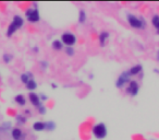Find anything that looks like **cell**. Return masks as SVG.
Segmentation results:
<instances>
[{"instance_id":"6da1fadb","label":"cell","mask_w":159,"mask_h":140,"mask_svg":"<svg viewBox=\"0 0 159 140\" xmlns=\"http://www.w3.org/2000/svg\"><path fill=\"white\" fill-rule=\"evenodd\" d=\"M92 132H93V136L96 139H104V138L107 137L108 135V130H107V127L104 123H98L96 125L94 126L93 129H92Z\"/></svg>"},{"instance_id":"7a4b0ae2","label":"cell","mask_w":159,"mask_h":140,"mask_svg":"<svg viewBox=\"0 0 159 140\" xmlns=\"http://www.w3.org/2000/svg\"><path fill=\"white\" fill-rule=\"evenodd\" d=\"M24 21H23V19L20 17V15H15L14 18H13L12 22H11V24L8 26V31H7V35L8 36H12L13 34L19 30V29L21 28L22 25H23Z\"/></svg>"},{"instance_id":"3957f363","label":"cell","mask_w":159,"mask_h":140,"mask_svg":"<svg viewBox=\"0 0 159 140\" xmlns=\"http://www.w3.org/2000/svg\"><path fill=\"white\" fill-rule=\"evenodd\" d=\"M128 22H129L130 26L133 29H138V30H141V29H145V26H146L144 20H142L141 18H138V17H136V15H134V14L128 15Z\"/></svg>"},{"instance_id":"277c9868","label":"cell","mask_w":159,"mask_h":140,"mask_svg":"<svg viewBox=\"0 0 159 140\" xmlns=\"http://www.w3.org/2000/svg\"><path fill=\"white\" fill-rule=\"evenodd\" d=\"M61 42L63 45H66V47H73V45H75L76 43V36L73 33L64 32L61 35Z\"/></svg>"},{"instance_id":"5b68a950","label":"cell","mask_w":159,"mask_h":140,"mask_svg":"<svg viewBox=\"0 0 159 140\" xmlns=\"http://www.w3.org/2000/svg\"><path fill=\"white\" fill-rule=\"evenodd\" d=\"M138 91H140V84H138L137 81H135V80H130L129 85L126 87V90H125L126 93H128L130 96L134 98V96L137 95Z\"/></svg>"},{"instance_id":"8992f818","label":"cell","mask_w":159,"mask_h":140,"mask_svg":"<svg viewBox=\"0 0 159 140\" xmlns=\"http://www.w3.org/2000/svg\"><path fill=\"white\" fill-rule=\"evenodd\" d=\"M130 77L131 76L129 75V71H124V72H122L120 76H119V78L117 79V81H116V87L121 89L125 83L130 82Z\"/></svg>"},{"instance_id":"52a82bcc","label":"cell","mask_w":159,"mask_h":140,"mask_svg":"<svg viewBox=\"0 0 159 140\" xmlns=\"http://www.w3.org/2000/svg\"><path fill=\"white\" fill-rule=\"evenodd\" d=\"M26 18L27 20L32 23H35V22H38L39 19H40V15H39V12L37 9H28L26 11Z\"/></svg>"},{"instance_id":"ba28073f","label":"cell","mask_w":159,"mask_h":140,"mask_svg":"<svg viewBox=\"0 0 159 140\" xmlns=\"http://www.w3.org/2000/svg\"><path fill=\"white\" fill-rule=\"evenodd\" d=\"M129 75L130 76H137V75H140V73L143 71V66L142 65H135V66H133V67H131L129 70Z\"/></svg>"},{"instance_id":"9c48e42d","label":"cell","mask_w":159,"mask_h":140,"mask_svg":"<svg viewBox=\"0 0 159 140\" xmlns=\"http://www.w3.org/2000/svg\"><path fill=\"white\" fill-rule=\"evenodd\" d=\"M28 98H30L31 103L33 104L35 107L38 108V107L40 106V98H39V95H37L36 93H30Z\"/></svg>"},{"instance_id":"30bf717a","label":"cell","mask_w":159,"mask_h":140,"mask_svg":"<svg viewBox=\"0 0 159 140\" xmlns=\"http://www.w3.org/2000/svg\"><path fill=\"white\" fill-rule=\"evenodd\" d=\"M109 40V33L108 32H106V31H102L100 32L98 35V41H99V44L100 46H105L106 45V42Z\"/></svg>"},{"instance_id":"8fae6325","label":"cell","mask_w":159,"mask_h":140,"mask_svg":"<svg viewBox=\"0 0 159 140\" xmlns=\"http://www.w3.org/2000/svg\"><path fill=\"white\" fill-rule=\"evenodd\" d=\"M33 128H34V130H36V131L45 130V129H46V123H44V122H36V123H34Z\"/></svg>"},{"instance_id":"7c38bea8","label":"cell","mask_w":159,"mask_h":140,"mask_svg":"<svg viewBox=\"0 0 159 140\" xmlns=\"http://www.w3.org/2000/svg\"><path fill=\"white\" fill-rule=\"evenodd\" d=\"M152 24L156 30L157 34H159V15L155 14L152 17Z\"/></svg>"},{"instance_id":"4fadbf2b","label":"cell","mask_w":159,"mask_h":140,"mask_svg":"<svg viewBox=\"0 0 159 140\" xmlns=\"http://www.w3.org/2000/svg\"><path fill=\"white\" fill-rule=\"evenodd\" d=\"M12 137L14 140H20L22 137V130L19 128H14L12 129Z\"/></svg>"},{"instance_id":"5bb4252c","label":"cell","mask_w":159,"mask_h":140,"mask_svg":"<svg viewBox=\"0 0 159 140\" xmlns=\"http://www.w3.org/2000/svg\"><path fill=\"white\" fill-rule=\"evenodd\" d=\"M26 88H27V90H30V91H33V90H35V89L37 88L36 81H35L34 79H30V81L26 83Z\"/></svg>"},{"instance_id":"9a60e30c","label":"cell","mask_w":159,"mask_h":140,"mask_svg":"<svg viewBox=\"0 0 159 140\" xmlns=\"http://www.w3.org/2000/svg\"><path fill=\"white\" fill-rule=\"evenodd\" d=\"M15 102H16L19 105L24 106L25 103H26V100H25V98L22 94H19V95H16V96H15Z\"/></svg>"},{"instance_id":"2e32d148","label":"cell","mask_w":159,"mask_h":140,"mask_svg":"<svg viewBox=\"0 0 159 140\" xmlns=\"http://www.w3.org/2000/svg\"><path fill=\"white\" fill-rule=\"evenodd\" d=\"M51 46H52V48L56 49V50H60V49L63 48L62 42H61V41H58V40L54 41V42H52V44H51Z\"/></svg>"},{"instance_id":"e0dca14e","label":"cell","mask_w":159,"mask_h":140,"mask_svg":"<svg viewBox=\"0 0 159 140\" xmlns=\"http://www.w3.org/2000/svg\"><path fill=\"white\" fill-rule=\"evenodd\" d=\"M86 21V13H85L84 10H80L78 11V22L80 23H84Z\"/></svg>"},{"instance_id":"ac0fdd59","label":"cell","mask_w":159,"mask_h":140,"mask_svg":"<svg viewBox=\"0 0 159 140\" xmlns=\"http://www.w3.org/2000/svg\"><path fill=\"white\" fill-rule=\"evenodd\" d=\"M54 128H56V124L52 122H48V123H46V129L47 130H54Z\"/></svg>"},{"instance_id":"d6986e66","label":"cell","mask_w":159,"mask_h":140,"mask_svg":"<svg viewBox=\"0 0 159 140\" xmlns=\"http://www.w3.org/2000/svg\"><path fill=\"white\" fill-rule=\"evenodd\" d=\"M21 81L23 83H25V84H26V83L30 81V77H28V75H27V73H23V75H22V76H21Z\"/></svg>"},{"instance_id":"ffe728a7","label":"cell","mask_w":159,"mask_h":140,"mask_svg":"<svg viewBox=\"0 0 159 140\" xmlns=\"http://www.w3.org/2000/svg\"><path fill=\"white\" fill-rule=\"evenodd\" d=\"M66 55H69V56H73L74 55V48L73 47H66Z\"/></svg>"},{"instance_id":"44dd1931","label":"cell","mask_w":159,"mask_h":140,"mask_svg":"<svg viewBox=\"0 0 159 140\" xmlns=\"http://www.w3.org/2000/svg\"><path fill=\"white\" fill-rule=\"evenodd\" d=\"M38 111H39V113H40V114H44V113L46 112V107L44 106V105H40V106L38 107Z\"/></svg>"},{"instance_id":"7402d4cb","label":"cell","mask_w":159,"mask_h":140,"mask_svg":"<svg viewBox=\"0 0 159 140\" xmlns=\"http://www.w3.org/2000/svg\"><path fill=\"white\" fill-rule=\"evenodd\" d=\"M3 59H4V61H6V62H9L10 59H11V57H10V56H8V55H4V56H3Z\"/></svg>"},{"instance_id":"603a6c76","label":"cell","mask_w":159,"mask_h":140,"mask_svg":"<svg viewBox=\"0 0 159 140\" xmlns=\"http://www.w3.org/2000/svg\"><path fill=\"white\" fill-rule=\"evenodd\" d=\"M51 87H52V88H57V85H56V84H54V83H52V84H51Z\"/></svg>"},{"instance_id":"cb8c5ba5","label":"cell","mask_w":159,"mask_h":140,"mask_svg":"<svg viewBox=\"0 0 159 140\" xmlns=\"http://www.w3.org/2000/svg\"><path fill=\"white\" fill-rule=\"evenodd\" d=\"M157 59H158V61H159V50H158V54H157Z\"/></svg>"}]
</instances>
